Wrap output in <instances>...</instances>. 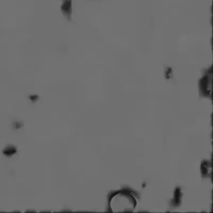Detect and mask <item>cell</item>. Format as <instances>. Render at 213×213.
Masks as SVG:
<instances>
[{"label":"cell","instance_id":"6da1fadb","mask_svg":"<svg viewBox=\"0 0 213 213\" xmlns=\"http://www.w3.org/2000/svg\"><path fill=\"white\" fill-rule=\"evenodd\" d=\"M136 201L134 196L128 192H120L115 194L110 200L109 206L113 212L132 211Z\"/></svg>","mask_w":213,"mask_h":213},{"label":"cell","instance_id":"7a4b0ae2","mask_svg":"<svg viewBox=\"0 0 213 213\" xmlns=\"http://www.w3.org/2000/svg\"><path fill=\"white\" fill-rule=\"evenodd\" d=\"M61 11L65 16H70L71 12V3L70 0H64L61 5Z\"/></svg>","mask_w":213,"mask_h":213},{"label":"cell","instance_id":"3957f363","mask_svg":"<svg viewBox=\"0 0 213 213\" xmlns=\"http://www.w3.org/2000/svg\"><path fill=\"white\" fill-rule=\"evenodd\" d=\"M16 152V147L13 146L9 145L6 147H5V149L3 151V154H5L6 156H12L13 154H15Z\"/></svg>","mask_w":213,"mask_h":213}]
</instances>
